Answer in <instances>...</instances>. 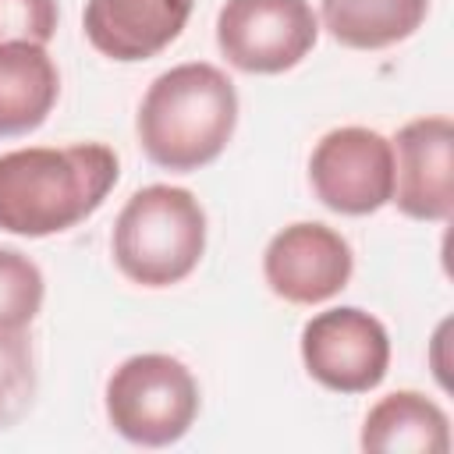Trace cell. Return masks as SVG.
I'll return each mask as SVG.
<instances>
[{
	"label": "cell",
	"instance_id": "obj_1",
	"mask_svg": "<svg viewBox=\"0 0 454 454\" xmlns=\"http://www.w3.org/2000/svg\"><path fill=\"white\" fill-rule=\"evenodd\" d=\"M117 153L103 142L28 145L0 156V231L50 238L89 220L117 184Z\"/></svg>",
	"mask_w": 454,
	"mask_h": 454
},
{
	"label": "cell",
	"instance_id": "obj_2",
	"mask_svg": "<svg viewBox=\"0 0 454 454\" xmlns=\"http://www.w3.org/2000/svg\"><path fill=\"white\" fill-rule=\"evenodd\" d=\"M234 128V82L206 60H188L153 78L135 121L142 153L156 167L177 174H192L213 163L227 149Z\"/></svg>",
	"mask_w": 454,
	"mask_h": 454
},
{
	"label": "cell",
	"instance_id": "obj_3",
	"mask_svg": "<svg viewBox=\"0 0 454 454\" xmlns=\"http://www.w3.org/2000/svg\"><path fill=\"white\" fill-rule=\"evenodd\" d=\"M114 262L142 287L181 284L206 252V209L188 188L145 184L114 223Z\"/></svg>",
	"mask_w": 454,
	"mask_h": 454
},
{
	"label": "cell",
	"instance_id": "obj_4",
	"mask_svg": "<svg viewBox=\"0 0 454 454\" xmlns=\"http://www.w3.org/2000/svg\"><path fill=\"white\" fill-rule=\"evenodd\" d=\"M195 415L199 383L170 355H131L106 380V419L128 443L170 447L192 429Z\"/></svg>",
	"mask_w": 454,
	"mask_h": 454
},
{
	"label": "cell",
	"instance_id": "obj_5",
	"mask_svg": "<svg viewBox=\"0 0 454 454\" xmlns=\"http://www.w3.org/2000/svg\"><path fill=\"white\" fill-rule=\"evenodd\" d=\"M319 18L309 0H227L216 14V46L245 74H284L309 57Z\"/></svg>",
	"mask_w": 454,
	"mask_h": 454
},
{
	"label": "cell",
	"instance_id": "obj_6",
	"mask_svg": "<svg viewBox=\"0 0 454 454\" xmlns=\"http://www.w3.org/2000/svg\"><path fill=\"white\" fill-rule=\"evenodd\" d=\"M309 184L326 209L340 216H369L390 202L394 149L372 128H333L309 156Z\"/></svg>",
	"mask_w": 454,
	"mask_h": 454
},
{
	"label": "cell",
	"instance_id": "obj_7",
	"mask_svg": "<svg viewBox=\"0 0 454 454\" xmlns=\"http://www.w3.org/2000/svg\"><path fill=\"white\" fill-rule=\"evenodd\" d=\"M301 362L319 387L365 394L383 383L390 365L387 326L355 305L316 312L301 326Z\"/></svg>",
	"mask_w": 454,
	"mask_h": 454
},
{
	"label": "cell",
	"instance_id": "obj_8",
	"mask_svg": "<svg viewBox=\"0 0 454 454\" xmlns=\"http://www.w3.org/2000/svg\"><path fill=\"white\" fill-rule=\"evenodd\" d=\"M351 245L326 223L301 220L277 231L262 252L270 291L291 305H319L340 294L351 280Z\"/></svg>",
	"mask_w": 454,
	"mask_h": 454
},
{
	"label": "cell",
	"instance_id": "obj_9",
	"mask_svg": "<svg viewBox=\"0 0 454 454\" xmlns=\"http://www.w3.org/2000/svg\"><path fill=\"white\" fill-rule=\"evenodd\" d=\"M394 149V192L390 202L411 220H450L454 209V124L450 117L408 121Z\"/></svg>",
	"mask_w": 454,
	"mask_h": 454
},
{
	"label": "cell",
	"instance_id": "obj_10",
	"mask_svg": "<svg viewBox=\"0 0 454 454\" xmlns=\"http://www.w3.org/2000/svg\"><path fill=\"white\" fill-rule=\"evenodd\" d=\"M195 0H89L85 39L110 60L138 64L167 50L188 25Z\"/></svg>",
	"mask_w": 454,
	"mask_h": 454
},
{
	"label": "cell",
	"instance_id": "obj_11",
	"mask_svg": "<svg viewBox=\"0 0 454 454\" xmlns=\"http://www.w3.org/2000/svg\"><path fill=\"white\" fill-rule=\"evenodd\" d=\"M358 443L372 454H447L450 419L433 397L394 390L369 408Z\"/></svg>",
	"mask_w": 454,
	"mask_h": 454
},
{
	"label": "cell",
	"instance_id": "obj_12",
	"mask_svg": "<svg viewBox=\"0 0 454 454\" xmlns=\"http://www.w3.org/2000/svg\"><path fill=\"white\" fill-rule=\"evenodd\" d=\"M60 96V74L46 46L0 43V138L35 131Z\"/></svg>",
	"mask_w": 454,
	"mask_h": 454
},
{
	"label": "cell",
	"instance_id": "obj_13",
	"mask_svg": "<svg viewBox=\"0 0 454 454\" xmlns=\"http://www.w3.org/2000/svg\"><path fill=\"white\" fill-rule=\"evenodd\" d=\"M429 0H319L323 28L348 50H387L415 35Z\"/></svg>",
	"mask_w": 454,
	"mask_h": 454
},
{
	"label": "cell",
	"instance_id": "obj_14",
	"mask_svg": "<svg viewBox=\"0 0 454 454\" xmlns=\"http://www.w3.org/2000/svg\"><path fill=\"white\" fill-rule=\"evenodd\" d=\"M43 273L18 248H0V330H25L43 309Z\"/></svg>",
	"mask_w": 454,
	"mask_h": 454
},
{
	"label": "cell",
	"instance_id": "obj_15",
	"mask_svg": "<svg viewBox=\"0 0 454 454\" xmlns=\"http://www.w3.org/2000/svg\"><path fill=\"white\" fill-rule=\"evenodd\" d=\"M35 397V369L25 330H0V429L14 426Z\"/></svg>",
	"mask_w": 454,
	"mask_h": 454
},
{
	"label": "cell",
	"instance_id": "obj_16",
	"mask_svg": "<svg viewBox=\"0 0 454 454\" xmlns=\"http://www.w3.org/2000/svg\"><path fill=\"white\" fill-rule=\"evenodd\" d=\"M57 0H0V43L46 46L57 32Z\"/></svg>",
	"mask_w": 454,
	"mask_h": 454
}]
</instances>
